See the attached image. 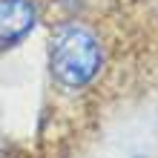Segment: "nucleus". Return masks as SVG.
I'll return each mask as SVG.
<instances>
[{
  "mask_svg": "<svg viewBox=\"0 0 158 158\" xmlns=\"http://www.w3.org/2000/svg\"><path fill=\"white\" fill-rule=\"evenodd\" d=\"M46 72L52 86L66 98L89 95L109 72V40L89 17L49 20Z\"/></svg>",
  "mask_w": 158,
  "mask_h": 158,
  "instance_id": "1",
  "label": "nucleus"
},
{
  "mask_svg": "<svg viewBox=\"0 0 158 158\" xmlns=\"http://www.w3.org/2000/svg\"><path fill=\"white\" fill-rule=\"evenodd\" d=\"M46 20L43 0H0V55H9L32 38Z\"/></svg>",
  "mask_w": 158,
  "mask_h": 158,
  "instance_id": "2",
  "label": "nucleus"
},
{
  "mask_svg": "<svg viewBox=\"0 0 158 158\" xmlns=\"http://www.w3.org/2000/svg\"><path fill=\"white\" fill-rule=\"evenodd\" d=\"M46 3V17L52 20H66V17H89L92 0H43Z\"/></svg>",
  "mask_w": 158,
  "mask_h": 158,
  "instance_id": "3",
  "label": "nucleus"
},
{
  "mask_svg": "<svg viewBox=\"0 0 158 158\" xmlns=\"http://www.w3.org/2000/svg\"><path fill=\"white\" fill-rule=\"evenodd\" d=\"M132 158H150V155H132Z\"/></svg>",
  "mask_w": 158,
  "mask_h": 158,
  "instance_id": "4",
  "label": "nucleus"
}]
</instances>
